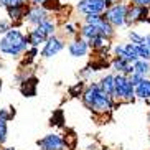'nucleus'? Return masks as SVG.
Returning a JSON list of instances; mask_svg holds the SVG:
<instances>
[{
	"label": "nucleus",
	"mask_w": 150,
	"mask_h": 150,
	"mask_svg": "<svg viewBox=\"0 0 150 150\" xmlns=\"http://www.w3.org/2000/svg\"><path fill=\"white\" fill-rule=\"evenodd\" d=\"M28 48V40L20 30L17 28H10L4 33L0 38V53L7 54V56H20V54Z\"/></svg>",
	"instance_id": "1"
},
{
	"label": "nucleus",
	"mask_w": 150,
	"mask_h": 150,
	"mask_svg": "<svg viewBox=\"0 0 150 150\" xmlns=\"http://www.w3.org/2000/svg\"><path fill=\"white\" fill-rule=\"evenodd\" d=\"M125 13H127V5L112 4L104 10L102 15L112 27H122V25H125Z\"/></svg>",
	"instance_id": "2"
},
{
	"label": "nucleus",
	"mask_w": 150,
	"mask_h": 150,
	"mask_svg": "<svg viewBox=\"0 0 150 150\" xmlns=\"http://www.w3.org/2000/svg\"><path fill=\"white\" fill-rule=\"evenodd\" d=\"M110 109H112V96H109V94L104 93L102 89H99L89 110L97 112V114H106L107 110H110Z\"/></svg>",
	"instance_id": "3"
},
{
	"label": "nucleus",
	"mask_w": 150,
	"mask_h": 150,
	"mask_svg": "<svg viewBox=\"0 0 150 150\" xmlns=\"http://www.w3.org/2000/svg\"><path fill=\"white\" fill-rule=\"evenodd\" d=\"M106 8H107L106 0H79L78 2V10L84 15L104 13Z\"/></svg>",
	"instance_id": "4"
},
{
	"label": "nucleus",
	"mask_w": 150,
	"mask_h": 150,
	"mask_svg": "<svg viewBox=\"0 0 150 150\" xmlns=\"http://www.w3.org/2000/svg\"><path fill=\"white\" fill-rule=\"evenodd\" d=\"M36 145L41 150H64L66 144L58 134H48L36 142Z\"/></svg>",
	"instance_id": "5"
},
{
	"label": "nucleus",
	"mask_w": 150,
	"mask_h": 150,
	"mask_svg": "<svg viewBox=\"0 0 150 150\" xmlns=\"http://www.w3.org/2000/svg\"><path fill=\"white\" fill-rule=\"evenodd\" d=\"M149 8L150 7H140V5L127 7L125 25H132V23H137V22H145L147 17H149Z\"/></svg>",
	"instance_id": "6"
},
{
	"label": "nucleus",
	"mask_w": 150,
	"mask_h": 150,
	"mask_svg": "<svg viewBox=\"0 0 150 150\" xmlns=\"http://www.w3.org/2000/svg\"><path fill=\"white\" fill-rule=\"evenodd\" d=\"M63 48H64L63 40H59L58 36L51 35V36H48V38L45 40V48H43V51H41V56H43V58L56 56V54L59 53Z\"/></svg>",
	"instance_id": "7"
},
{
	"label": "nucleus",
	"mask_w": 150,
	"mask_h": 150,
	"mask_svg": "<svg viewBox=\"0 0 150 150\" xmlns=\"http://www.w3.org/2000/svg\"><path fill=\"white\" fill-rule=\"evenodd\" d=\"M68 51H69L71 56H74V58L86 56V54H88V51H89L88 40H84V38H81V36H76L74 40L68 45Z\"/></svg>",
	"instance_id": "8"
},
{
	"label": "nucleus",
	"mask_w": 150,
	"mask_h": 150,
	"mask_svg": "<svg viewBox=\"0 0 150 150\" xmlns=\"http://www.w3.org/2000/svg\"><path fill=\"white\" fill-rule=\"evenodd\" d=\"M45 18H46V10L41 5H33V7H30L27 10V13H25V20L28 23H31V25H38Z\"/></svg>",
	"instance_id": "9"
},
{
	"label": "nucleus",
	"mask_w": 150,
	"mask_h": 150,
	"mask_svg": "<svg viewBox=\"0 0 150 150\" xmlns=\"http://www.w3.org/2000/svg\"><path fill=\"white\" fill-rule=\"evenodd\" d=\"M112 66H114V69L117 71V73H122V74L129 76L134 73V64L132 63H129L127 59H124V58H119L115 56V59L112 61Z\"/></svg>",
	"instance_id": "10"
},
{
	"label": "nucleus",
	"mask_w": 150,
	"mask_h": 150,
	"mask_svg": "<svg viewBox=\"0 0 150 150\" xmlns=\"http://www.w3.org/2000/svg\"><path fill=\"white\" fill-rule=\"evenodd\" d=\"M125 83H127V76L119 73L114 76V97L124 99V93H125Z\"/></svg>",
	"instance_id": "11"
},
{
	"label": "nucleus",
	"mask_w": 150,
	"mask_h": 150,
	"mask_svg": "<svg viewBox=\"0 0 150 150\" xmlns=\"http://www.w3.org/2000/svg\"><path fill=\"white\" fill-rule=\"evenodd\" d=\"M88 45H89V48L96 50V51H102V50L109 48V38H106V36H102V35H96L93 38H89Z\"/></svg>",
	"instance_id": "12"
},
{
	"label": "nucleus",
	"mask_w": 150,
	"mask_h": 150,
	"mask_svg": "<svg viewBox=\"0 0 150 150\" xmlns=\"http://www.w3.org/2000/svg\"><path fill=\"white\" fill-rule=\"evenodd\" d=\"M35 28L40 31V33H43L46 38L51 36V35H54V31H56V25H54V22H53V20H48V18L41 20L38 25H35Z\"/></svg>",
	"instance_id": "13"
},
{
	"label": "nucleus",
	"mask_w": 150,
	"mask_h": 150,
	"mask_svg": "<svg viewBox=\"0 0 150 150\" xmlns=\"http://www.w3.org/2000/svg\"><path fill=\"white\" fill-rule=\"evenodd\" d=\"M36 78H30V79H25L20 86V91L25 97H33L36 96Z\"/></svg>",
	"instance_id": "14"
},
{
	"label": "nucleus",
	"mask_w": 150,
	"mask_h": 150,
	"mask_svg": "<svg viewBox=\"0 0 150 150\" xmlns=\"http://www.w3.org/2000/svg\"><path fill=\"white\" fill-rule=\"evenodd\" d=\"M135 96L140 99H149L150 97V79L144 78L140 83L135 86Z\"/></svg>",
	"instance_id": "15"
},
{
	"label": "nucleus",
	"mask_w": 150,
	"mask_h": 150,
	"mask_svg": "<svg viewBox=\"0 0 150 150\" xmlns=\"http://www.w3.org/2000/svg\"><path fill=\"white\" fill-rule=\"evenodd\" d=\"M27 5H22V7H7V12H8V17L12 22H20L22 18H25L27 13Z\"/></svg>",
	"instance_id": "16"
},
{
	"label": "nucleus",
	"mask_w": 150,
	"mask_h": 150,
	"mask_svg": "<svg viewBox=\"0 0 150 150\" xmlns=\"http://www.w3.org/2000/svg\"><path fill=\"white\" fill-rule=\"evenodd\" d=\"M132 64H134V71H135V73H139V74H142V76L150 74V59H142V58H139V59L134 61Z\"/></svg>",
	"instance_id": "17"
},
{
	"label": "nucleus",
	"mask_w": 150,
	"mask_h": 150,
	"mask_svg": "<svg viewBox=\"0 0 150 150\" xmlns=\"http://www.w3.org/2000/svg\"><path fill=\"white\" fill-rule=\"evenodd\" d=\"M79 33H81V38H84V40H89V38H93L96 35H101L99 28L96 25H91V23H84L83 27H81Z\"/></svg>",
	"instance_id": "18"
},
{
	"label": "nucleus",
	"mask_w": 150,
	"mask_h": 150,
	"mask_svg": "<svg viewBox=\"0 0 150 150\" xmlns=\"http://www.w3.org/2000/svg\"><path fill=\"white\" fill-rule=\"evenodd\" d=\"M99 86H101V89L104 91V93H107L109 96L114 97V76L112 74L104 76V78L101 79V83H99Z\"/></svg>",
	"instance_id": "19"
},
{
	"label": "nucleus",
	"mask_w": 150,
	"mask_h": 150,
	"mask_svg": "<svg viewBox=\"0 0 150 150\" xmlns=\"http://www.w3.org/2000/svg\"><path fill=\"white\" fill-rule=\"evenodd\" d=\"M27 40H28V45H31V46H40V43H45L46 36H45L43 33H40L36 28H33V30L27 35Z\"/></svg>",
	"instance_id": "20"
},
{
	"label": "nucleus",
	"mask_w": 150,
	"mask_h": 150,
	"mask_svg": "<svg viewBox=\"0 0 150 150\" xmlns=\"http://www.w3.org/2000/svg\"><path fill=\"white\" fill-rule=\"evenodd\" d=\"M97 28H99V33H101L102 36H106V38H110V36L114 35V27L107 22L106 18H104V20L97 25Z\"/></svg>",
	"instance_id": "21"
},
{
	"label": "nucleus",
	"mask_w": 150,
	"mask_h": 150,
	"mask_svg": "<svg viewBox=\"0 0 150 150\" xmlns=\"http://www.w3.org/2000/svg\"><path fill=\"white\" fill-rule=\"evenodd\" d=\"M124 50H125V53H127V61L129 63H134L139 59V53H137V46L134 43H127L124 45Z\"/></svg>",
	"instance_id": "22"
},
{
	"label": "nucleus",
	"mask_w": 150,
	"mask_h": 150,
	"mask_svg": "<svg viewBox=\"0 0 150 150\" xmlns=\"http://www.w3.org/2000/svg\"><path fill=\"white\" fill-rule=\"evenodd\" d=\"M135 46H137V53H139V58H142V59H150V48L147 46L145 43L135 45Z\"/></svg>",
	"instance_id": "23"
},
{
	"label": "nucleus",
	"mask_w": 150,
	"mask_h": 150,
	"mask_svg": "<svg viewBox=\"0 0 150 150\" xmlns=\"http://www.w3.org/2000/svg\"><path fill=\"white\" fill-rule=\"evenodd\" d=\"M28 0H0V7H22V5H27Z\"/></svg>",
	"instance_id": "24"
},
{
	"label": "nucleus",
	"mask_w": 150,
	"mask_h": 150,
	"mask_svg": "<svg viewBox=\"0 0 150 150\" xmlns=\"http://www.w3.org/2000/svg\"><path fill=\"white\" fill-rule=\"evenodd\" d=\"M41 7H43L46 12L51 10V8H53V10H59V8H61V5H59L58 0H45L43 4H41Z\"/></svg>",
	"instance_id": "25"
},
{
	"label": "nucleus",
	"mask_w": 150,
	"mask_h": 150,
	"mask_svg": "<svg viewBox=\"0 0 150 150\" xmlns=\"http://www.w3.org/2000/svg\"><path fill=\"white\" fill-rule=\"evenodd\" d=\"M7 122L8 120L0 119V145L5 144V140H7Z\"/></svg>",
	"instance_id": "26"
},
{
	"label": "nucleus",
	"mask_w": 150,
	"mask_h": 150,
	"mask_svg": "<svg viewBox=\"0 0 150 150\" xmlns=\"http://www.w3.org/2000/svg\"><path fill=\"white\" fill-rule=\"evenodd\" d=\"M129 38H130V41H132L134 45H142V43H145V36L139 35V33H135V31H130V33H129Z\"/></svg>",
	"instance_id": "27"
},
{
	"label": "nucleus",
	"mask_w": 150,
	"mask_h": 150,
	"mask_svg": "<svg viewBox=\"0 0 150 150\" xmlns=\"http://www.w3.org/2000/svg\"><path fill=\"white\" fill-rule=\"evenodd\" d=\"M144 78H145V76L139 74V73H135V71H134L132 74H129V81L132 83V86H134V88H135V86H137V84H139V83H140V81L144 79Z\"/></svg>",
	"instance_id": "28"
},
{
	"label": "nucleus",
	"mask_w": 150,
	"mask_h": 150,
	"mask_svg": "<svg viewBox=\"0 0 150 150\" xmlns=\"http://www.w3.org/2000/svg\"><path fill=\"white\" fill-rule=\"evenodd\" d=\"M83 86H84L83 83H78L76 86H73V88L69 89V94L71 96H74V97L79 96V94H83Z\"/></svg>",
	"instance_id": "29"
},
{
	"label": "nucleus",
	"mask_w": 150,
	"mask_h": 150,
	"mask_svg": "<svg viewBox=\"0 0 150 150\" xmlns=\"http://www.w3.org/2000/svg\"><path fill=\"white\" fill-rule=\"evenodd\" d=\"M61 125L63 124V114H61V110H58V112H54L53 117H51V125Z\"/></svg>",
	"instance_id": "30"
},
{
	"label": "nucleus",
	"mask_w": 150,
	"mask_h": 150,
	"mask_svg": "<svg viewBox=\"0 0 150 150\" xmlns=\"http://www.w3.org/2000/svg\"><path fill=\"white\" fill-rule=\"evenodd\" d=\"M114 53L117 54L119 58H124V59H127V53H125V50H124V46H120V45L114 46Z\"/></svg>",
	"instance_id": "31"
},
{
	"label": "nucleus",
	"mask_w": 150,
	"mask_h": 150,
	"mask_svg": "<svg viewBox=\"0 0 150 150\" xmlns=\"http://www.w3.org/2000/svg\"><path fill=\"white\" fill-rule=\"evenodd\" d=\"M64 31H66L68 35H76V33H78L74 25H71V23H66V25H64Z\"/></svg>",
	"instance_id": "32"
},
{
	"label": "nucleus",
	"mask_w": 150,
	"mask_h": 150,
	"mask_svg": "<svg viewBox=\"0 0 150 150\" xmlns=\"http://www.w3.org/2000/svg\"><path fill=\"white\" fill-rule=\"evenodd\" d=\"M10 28H12V27H10L8 22H0V35H4L5 31L10 30Z\"/></svg>",
	"instance_id": "33"
},
{
	"label": "nucleus",
	"mask_w": 150,
	"mask_h": 150,
	"mask_svg": "<svg viewBox=\"0 0 150 150\" xmlns=\"http://www.w3.org/2000/svg\"><path fill=\"white\" fill-rule=\"evenodd\" d=\"M132 4L140 7H150V0H132Z\"/></svg>",
	"instance_id": "34"
},
{
	"label": "nucleus",
	"mask_w": 150,
	"mask_h": 150,
	"mask_svg": "<svg viewBox=\"0 0 150 150\" xmlns=\"http://www.w3.org/2000/svg\"><path fill=\"white\" fill-rule=\"evenodd\" d=\"M13 114H8L7 112V109H0V119H5V120H8L10 117H12Z\"/></svg>",
	"instance_id": "35"
},
{
	"label": "nucleus",
	"mask_w": 150,
	"mask_h": 150,
	"mask_svg": "<svg viewBox=\"0 0 150 150\" xmlns=\"http://www.w3.org/2000/svg\"><path fill=\"white\" fill-rule=\"evenodd\" d=\"M30 2H31L33 5H41V4L45 2V0H30Z\"/></svg>",
	"instance_id": "36"
},
{
	"label": "nucleus",
	"mask_w": 150,
	"mask_h": 150,
	"mask_svg": "<svg viewBox=\"0 0 150 150\" xmlns=\"http://www.w3.org/2000/svg\"><path fill=\"white\" fill-rule=\"evenodd\" d=\"M145 45L150 48V35H147V36H145Z\"/></svg>",
	"instance_id": "37"
},
{
	"label": "nucleus",
	"mask_w": 150,
	"mask_h": 150,
	"mask_svg": "<svg viewBox=\"0 0 150 150\" xmlns=\"http://www.w3.org/2000/svg\"><path fill=\"white\" fill-rule=\"evenodd\" d=\"M2 150H15V149H12V147H5V149H2Z\"/></svg>",
	"instance_id": "38"
},
{
	"label": "nucleus",
	"mask_w": 150,
	"mask_h": 150,
	"mask_svg": "<svg viewBox=\"0 0 150 150\" xmlns=\"http://www.w3.org/2000/svg\"><path fill=\"white\" fill-rule=\"evenodd\" d=\"M0 88H2V81H0Z\"/></svg>",
	"instance_id": "39"
},
{
	"label": "nucleus",
	"mask_w": 150,
	"mask_h": 150,
	"mask_svg": "<svg viewBox=\"0 0 150 150\" xmlns=\"http://www.w3.org/2000/svg\"><path fill=\"white\" fill-rule=\"evenodd\" d=\"M149 119H150V114H149Z\"/></svg>",
	"instance_id": "40"
}]
</instances>
